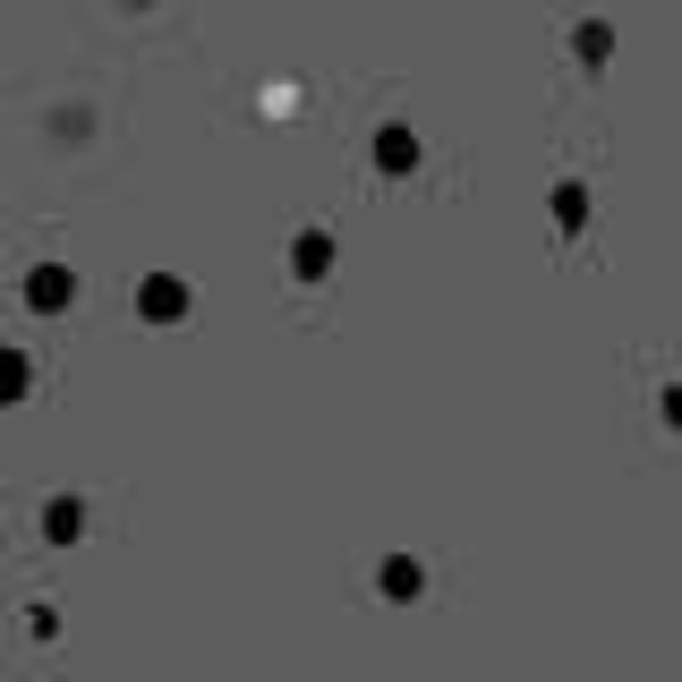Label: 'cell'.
Returning a JSON list of instances; mask_svg holds the SVG:
<instances>
[{"instance_id": "6da1fadb", "label": "cell", "mask_w": 682, "mask_h": 682, "mask_svg": "<svg viewBox=\"0 0 682 682\" xmlns=\"http://www.w3.org/2000/svg\"><path fill=\"white\" fill-rule=\"evenodd\" d=\"M26 385V367H18V358H0V392H18Z\"/></svg>"}]
</instances>
